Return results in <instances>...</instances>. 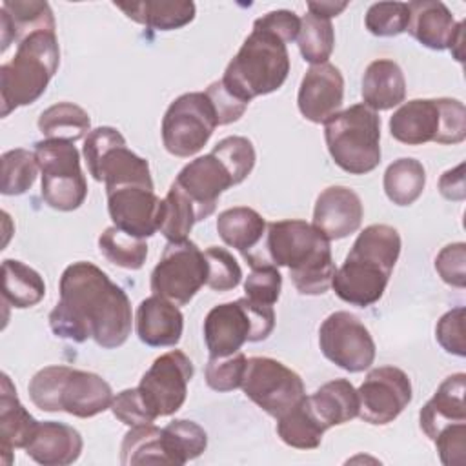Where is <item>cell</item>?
I'll return each mask as SVG.
<instances>
[{"label": "cell", "mask_w": 466, "mask_h": 466, "mask_svg": "<svg viewBox=\"0 0 466 466\" xmlns=\"http://www.w3.org/2000/svg\"><path fill=\"white\" fill-rule=\"evenodd\" d=\"M208 280V262L200 248L184 238L167 242L151 273V291L177 306H186Z\"/></svg>", "instance_id": "7c38bea8"}, {"label": "cell", "mask_w": 466, "mask_h": 466, "mask_svg": "<svg viewBox=\"0 0 466 466\" xmlns=\"http://www.w3.org/2000/svg\"><path fill=\"white\" fill-rule=\"evenodd\" d=\"M217 126V113L206 91L184 93L164 113V147L175 157L189 158L208 144Z\"/></svg>", "instance_id": "8fae6325"}, {"label": "cell", "mask_w": 466, "mask_h": 466, "mask_svg": "<svg viewBox=\"0 0 466 466\" xmlns=\"http://www.w3.org/2000/svg\"><path fill=\"white\" fill-rule=\"evenodd\" d=\"M211 153L229 171L235 186L248 178V175L253 171V166L257 160L255 147H253L251 140L246 137H238V135L226 137V138L218 140L213 146Z\"/></svg>", "instance_id": "b9f144b4"}, {"label": "cell", "mask_w": 466, "mask_h": 466, "mask_svg": "<svg viewBox=\"0 0 466 466\" xmlns=\"http://www.w3.org/2000/svg\"><path fill=\"white\" fill-rule=\"evenodd\" d=\"M38 129L46 138L75 144L91 131V118L80 106L73 102H58L40 113Z\"/></svg>", "instance_id": "836d02e7"}, {"label": "cell", "mask_w": 466, "mask_h": 466, "mask_svg": "<svg viewBox=\"0 0 466 466\" xmlns=\"http://www.w3.org/2000/svg\"><path fill=\"white\" fill-rule=\"evenodd\" d=\"M111 402L113 390L106 379L93 371L69 370L60 391V411L89 419L111 408Z\"/></svg>", "instance_id": "cb8c5ba5"}, {"label": "cell", "mask_w": 466, "mask_h": 466, "mask_svg": "<svg viewBox=\"0 0 466 466\" xmlns=\"http://www.w3.org/2000/svg\"><path fill=\"white\" fill-rule=\"evenodd\" d=\"M135 329L146 346H175L182 337L184 315L177 304L158 295H151L137 308Z\"/></svg>", "instance_id": "7402d4cb"}, {"label": "cell", "mask_w": 466, "mask_h": 466, "mask_svg": "<svg viewBox=\"0 0 466 466\" xmlns=\"http://www.w3.org/2000/svg\"><path fill=\"white\" fill-rule=\"evenodd\" d=\"M106 195L113 226L138 238L153 237L158 231L162 200L153 187L122 186L106 191Z\"/></svg>", "instance_id": "e0dca14e"}, {"label": "cell", "mask_w": 466, "mask_h": 466, "mask_svg": "<svg viewBox=\"0 0 466 466\" xmlns=\"http://www.w3.org/2000/svg\"><path fill=\"white\" fill-rule=\"evenodd\" d=\"M253 25L277 35L280 40L288 44L291 40H297V35L300 29V18L289 9H277L257 18Z\"/></svg>", "instance_id": "db71d44e"}, {"label": "cell", "mask_w": 466, "mask_h": 466, "mask_svg": "<svg viewBox=\"0 0 466 466\" xmlns=\"http://www.w3.org/2000/svg\"><path fill=\"white\" fill-rule=\"evenodd\" d=\"M322 355L335 366L360 373L375 360V342L368 328L350 311H335L319 328Z\"/></svg>", "instance_id": "9a60e30c"}, {"label": "cell", "mask_w": 466, "mask_h": 466, "mask_svg": "<svg viewBox=\"0 0 466 466\" xmlns=\"http://www.w3.org/2000/svg\"><path fill=\"white\" fill-rule=\"evenodd\" d=\"M60 66V47L53 31H36L16 44L15 56L0 66V115L36 102Z\"/></svg>", "instance_id": "5b68a950"}, {"label": "cell", "mask_w": 466, "mask_h": 466, "mask_svg": "<svg viewBox=\"0 0 466 466\" xmlns=\"http://www.w3.org/2000/svg\"><path fill=\"white\" fill-rule=\"evenodd\" d=\"M348 7V2H308V13L331 20Z\"/></svg>", "instance_id": "9f6ffc18"}, {"label": "cell", "mask_w": 466, "mask_h": 466, "mask_svg": "<svg viewBox=\"0 0 466 466\" xmlns=\"http://www.w3.org/2000/svg\"><path fill=\"white\" fill-rule=\"evenodd\" d=\"M255 266H284L302 295H322L331 288L335 264L329 240L306 220L288 218L269 222L258 251L244 258Z\"/></svg>", "instance_id": "7a4b0ae2"}, {"label": "cell", "mask_w": 466, "mask_h": 466, "mask_svg": "<svg viewBox=\"0 0 466 466\" xmlns=\"http://www.w3.org/2000/svg\"><path fill=\"white\" fill-rule=\"evenodd\" d=\"M115 7L126 13L133 22L158 31L184 27L195 18V4L189 0H146V2H115Z\"/></svg>", "instance_id": "f546056e"}, {"label": "cell", "mask_w": 466, "mask_h": 466, "mask_svg": "<svg viewBox=\"0 0 466 466\" xmlns=\"http://www.w3.org/2000/svg\"><path fill=\"white\" fill-rule=\"evenodd\" d=\"M344 100V78L337 66L326 62L311 66L300 80L297 104L300 115L313 122L324 124L339 111Z\"/></svg>", "instance_id": "d6986e66"}, {"label": "cell", "mask_w": 466, "mask_h": 466, "mask_svg": "<svg viewBox=\"0 0 466 466\" xmlns=\"http://www.w3.org/2000/svg\"><path fill=\"white\" fill-rule=\"evenodd\" d=\"M382 186L386 197L395 206H411L426 186L424 166L411 157L397 158L386 167Z\"/></svg>", "instance_id": "e575fe53"}, {"label": "cell", "mask_w": 466, "mask_h": 466, "mask_svg": "<svg viewBox=\"0 0 466 466\" xmlns=\"http://www.w3.org/2000/svg\"><path fill=\"white\" fill-rule=\"evenodd\" d=\"M464 317L466 309L462 306L446 311L435 328V339L441 348L457 357L466 355V342H464Z\"/></svg>", "instance_id": "c3c4849f"}, {"label": "cell", "mask_w": 466, "mask_h": 466, "mask_svg": "<svg viewBox=\"0 0 466 466\" xmlns=\"http://www.w3.org/2000/svg\"><path fill=\"white\" fill-rule=\"evenodd\" d=\"M410 20L406 31L424 47L433 51L450 49L464 20L457 22L446 4L439 0H413L408 2Z\"/></svg>", "instance_id": "44dd1931"}, {"label": "cell", "mask_w": 466, "mask_h": 466, "mask_svg": "<svg viewBox=\"0 0 466 466\" xmlns=\"http://www.w3.org/2000/svg\"><path fill=\"white\" fill-rule=\"evenodd\" d=\"M289 73L286 42L277 35L253 25L237 55L228 64L222 86L244 104L255 96L269 95L282 87Z\"/></svg>", "instance_id": "277c9868"}, {"label": "cell", "mask_w": 466, "mask_h": 466, "mask_svg": "<svg viewBox=\"0 0 466 466\" xmlns=\"http://www.w3.org/2000/svg\"><path fill=\"white\" fill-rule=\"evenodd\" d=\"M359 417L373 426L393 422L411 400V380L397 366L371 370L357 390Z\"/></svg>", "instance_id": "2e32d148"}, {"label": "cell", "mask_w": 466, "mask_h": 466, "mask_svg": "<svg viewBox=\"0 0 466 466\" xmlns=\"http://www.w3.org/2000/svg\"><path fill=\"white\" fill-rule=\"evenodd\" d=\"M329 430L313 410L309 397H304L289 411L277 419V435L297 450H315L320 446L324 431Z\"/></svg>", "instance_id": "4dcf8cb0"}, {"label": "cell", "mask_w": 466, "mask_h": 466, "mask_svg": "<svg viewBox=\"0 0 466 466\" xmlns=\"http://www.w3.org/2000/svg\"><path fill=\"white\" fill-rule=\"evenodd\" d=\"M240 388L251 402L275 419L306 397L300 375L271 357L248 359Z\"/></svg>", "instance_id": "4fadbf2b"}, {"label": "cell", "mask_w": 466, "mask_h": 466, "mask_svg": "<svg viewBox=\"0 0 466 466\" xmlns=\"http://www.w3.org/2000/svg\"><path fill=\"white\" fill-rule=\"evenodd\" d=\"M98 249L111 264L124 269H140L147 257L146 238L127 235L116 226H109L100 233Z\"/></svg>", "instance_id": "f35d334b"}, {"label": "cell", "mask_w": 466, "mask_h": 466, "mask_svg": "<svg viewBox=\"0 0 466 466\" xmlns=\"http://www.w3.org/2000/svg\"><path fill=\"white\" fill-rule=\"evenodd\" d=\"M2 277H4L2 297L13 308H18V309L33 308L46 295V284L42 275L20 260L5 258L2 262Z\"/></svg>", "instance_id": "d6a6232c"}, {"label": "cell", "mask_w": 466, "mask_h": 466, "mask_svg": "<svg viewBox=\"0 0 466 466\" xmlns=\"http://www.w3.org/2000/svg\"><path fill=\"white\" fill-rule=\"evenodd\" d=\"M275 328V311L248 297L211 308L204 319V342L209 357L240 351L244 342L266 340Z\"/></svg>", "instance_id": "ba28073f"}, {"label": "cell", "mask_w": 466, "mask_h": 466, "mask_svg": "<svg viewBox=\"0 0 466 466\" xmlns=\"http://www.w3.org/2000/svg\"><path fill=\"white\" fill-rule=\"evenodd\" d=\"M193 373L191 359L180 350H171L153 360L137 388L155 419L173 415L182 408Z\"/></svg>", "instance_id": "5bb4252c"}, {"label": "cell", "mask_w": 466, "mask_h": 466, "mask_svg": "<svg viewBox=\"0 0 466 466\" xmlns=\"http://www.w3.org/2000/svg\"><path fill=\"white\" fill-rule=\"evenodd\" d=\"M433 442L444 466H462L466 461V422H457L442 428L435 435Z\"/></svg>", "instance_id": "816d5d0a"}, {"label": "cell", "mask_w": 466, "mask_h": 466, "mask_svg": "<svg viewBox=\"0 0 466 466\" xmlns=\"http://www.w3.org/2000/svg\"><path fill=\"white\" fill-rule=\"evenodd\" d=\"M297 44L306 62L311 66L326 64L335 47V31L331 20L306 13L300 18Z\"/></svg>", "instance_id": "74e56055"}, {"label": "cell", "mask_w": 466, "mask_h": 466, "mask_svg": "<svg viewBox=\"0 0 466 466\" xmlns=\"http://www.w3.org/2000/svg\"><path fill=\"white\" fill-rule=\"evenodd\" d=\"M111 411L120 422H124L129 428L153 424L157 420L155 415L147 410L146 402L142 400L138 388H127L116 393V397H113L111 402Z\"/></svg>", "instance_id": "681fc988"}, {"label": "cell", "mask_w": 466, "mask_h": 466, "mask_svg": "<svg viewBox=\"0 0 466 466\" xmlns=\"http://www.w3.org/2000/svg\"><path fill=\"white\" fill-rule=\"evenodd\" d=\"M435 269L446 284L462 289L466 286V244L453 242L444 246L435 257Z\"/></svg>", "instance_id": "f907efd6"}, {"label": "cell", "mask_w": 466, "mask_h": 466, "mask_svg": "<svg viewBox=\"0 0 466 466\" xmlns=\"http://www.w3.org/2000/svg\"><path fill=\"white\" fill-rule=\"evenodd\" d=\"M208 262V280L206 284L213 291L235 289L242 280V269L237 258L224 248L209 246L204 251Z\"/></svg>", "instance_id": "bcb514c9"}, {"label": "cell", "mask_w": 466, "mask_h": 466, "mask_svg": "<svg viewBox=\"0 0 466 466\" xmlns=\"http://www.w3.org/2000/svg\"><path fill=\"white\" fill-rule=\"evenodd\" d=\"M60 300L49 313V326L60 339L100 348L122 346L131 335L133 313L126 291L98 266L78 260L60 277Z\"/></svg>", "instance_id": "6da1fadb"}, {"label": "cell", "mask_w": 466, "mask_h": 466, "mask_svg": "<svg viewBox=\"0 0 466 466\" xmlns=\"http://www.w3.org/2000/svg\"><path fill=\"white\" fill-rule=\"evenodd\" d=\"M280 289H282V275L277 269V266H271V264L251 268V273L244 280L246 297L258 304L273 306L280 297Z\"/></svg>", "instance_id": "7dc6e473"}, {"label": "cell", "mask_w": 466, "mask_h": 466, "mask_svg": "<svg viewBox=\"0 0 466 466\" xmlns=\"http://www.w3.org/2000/svg\"><path fill=\"white\" fill-rule=\"evenodd\" d=\"M439 191L444 198L461 202L466 198V187H464V164L444 171L439 178Z\"/></svg>", "instance_id": "11a10c76"}, {"label": "cell", "mask_w": 466, "mask_h": 466, "mask_svg": "<svg viewBox=\"0 0 466 466\" xmlns=\"http://www.w3.org/2000/svg\"><path fill=\"white\" fill-rule=\"evenodd\" d=\"M400 255V235L393 226L371 224L355 238L342 266L335 269L331 288L351 306L375 304L388 286Z\"/></svg>", "instance_id": "3957f363"}, {"label": "cell", "mask_w": 466, "mask_h": 466, "mask_svg": "<svg viewBox=\"0 0 466 466\" xmlns=\"http://www.w3.org/2000/svg\"><path fill=\"white\" fill-rule=\"evenodd\" d=\"M2 173H0V191L2 195L15 197L25 193L36 178L38 162L35 151L16 147L2 155Z\"/></svg>", "instance_id": "ab89813d"}, {"label": "cell", "mask_w": 466, "mask_h": 466, "mask_svg": "<svg viewBox=\"0 0 466 466\" xmlns=\"http://www.w3.org/2000/svg\"><path fill=\"white\" fill-rule=\"evenodd\" d=\"M173 184L193 204L197 211V222L208 218L215 211L218 197L235 186L229 171L211 151L186 164L178 171Z\"/></svg>", "instance_id": "ac0fdd59"}, {"label": "cell", "mask_w": 466, "mask_h": 466, "mask_svg": "<svg viewBox=\"0 0 466 466\" xmlns=\"http://www.w3.org/2000/svg\"><path fill=\"white\" fill-rule=\"evenodd\" d=\"M195 222H197V211L193 204L175 184H171L166 198L162 200L158 231L169 242H177V240L187 238Z\"/></svg>", "instance_id": "60d3db41"}, {"label": "cell", "mask_w": 466, "mask_h": 466, "mask_svg": "<svg viewBox=\"0 0 466 466\" xmlns=\"http://www.w3.org/2000/svg\"><path fill=\"white\" fill-rule=\"evenodd\" d=\"M309 402L328 428L359 417V393L348 379H335L322 384L309 395Z\"/></svg>", "instance_id": "1f68e13d"}, {"label": "cell", "mask_w": 466, "mask_h": 466, "mask_svg": "<svg viewBox=\"0 0 466 466\" xmlns=\"http://www.w3.org/2000/svg\"><path fill=\"white\" fill-rule=\"evenodd\" d=\"M206 95L209 96V100H211V104H213V107H215L218 126H226V124L237 122V120L244 115V111H246V107H248V104H244L242 100L235 98V96L222 86L220 80L211 82V84L208 86V89H206Z\"/></svg>", "instance_id": "f5cc1de1"}, {"label": "cell", "mask_w": 466, "mask_h": 466, "mask_svg": "<svg viewBox=\"0 0 466 466\" xmlns=\"http://www.w3.org/2000/svg\"><path fill=\"white\" fill-rule=\"evenodd\" d=\"M82 446L84 442L78 430L64 422L44 420L24 450L38 464L66 466L80 457Z\"/></svg>", "instance_id": "d4e9b609"}, {"label": "cell", "mask_w": 466, "mask_h": 466, "mask_svg": "<svg viewBox=\"0 0 466 466\" xmlns=\"http://www.w3.org/2000/svg\"><path fill=\"white\" fill-rule=\"evenodd\" d=\"M364 217L360 197L346 186L322 189L313 208V226L328 238L340 240L355 233Z\"/></svg>", "instance_id": "ffe728a7"}, {"label": "cell", "mask_w": 466, "mask_h": 466, "mask_svg": "<svg viewBox=\"0 0 466 466\" xmlns=\"http://www.w3.org/2000/svg\"><path fill=\"white\" fill-rule=\"evenodd\" d=\"M38 420L24 408L11 379L2 373L0 384V462H13V450L25 448L33 439Z\"/></svg>", "instance_id": "603a6c76"}, {"label": "cell", "mask_w": 466, "mask_h": 466, "mask_svg": "<svg viewBox=\"0 0 466 466\" xmlns=\"http://www.w3.org/2000/svg\"><path fill=\"white\" fill-rule=\"evenodd\" d=\"M268 224L258 211L248 206H235L218 213L217 233L218 237L242 257H249L260 249L266 237Z\"/></svg>", "instance_id": "f1b7e54d"}, {"label": "cell", "mask_w": 466, "mask_h": 466, "mask_svg": "<svg viewBox=\"0 0 466 466\" xmlns=\"http://www.w3.org/2000/svg\"><path fill=\"white\" fill-rule=\"evenodd\" d=\"M33 151L42 173L44 202L58 211L78 209L87 197V182L73 142L44 138L35 142Z\"/></svg>", "instance_id": "30bf717a"}, {"label": "cell", "mask_w": 466, "mask_h": 466, "mask_svg": "<svg viewBox=\"0 0 466 466\" xmlns=\"http://www.w3.org/2000/svg\"><path fill=\"white\" fill-rule=\"evenodd\" d=\"M248 359L242 351L226 357H209L204 375L206 384L215 391H233L242 386Z\"/></svg>", "instance_id": "f6af8a7d"}, {"label": "cell", "mask_w": 466, "mask_h": 466, "mask_svg": "<svg viewBox=\"0 0 466 466\" xmlns=\"http://www.w3.org/2000/svg\"><path fill=\"white\" fill-rule=\"evenodd\" d=\"M410 9L406 2H375L368 7L364 24L375 36H397L406 31Z\"/></svg>", "instance_id": "ee69618b"}, {"label": "cell", "mask_w": 466, "mask_h": 466, "mask_svg": "<svg viewBox=\"0 0 466 466\" xmlns=\"http://www.w3.org/2000/svg\"><path fill=\"white\" fill-rule=\"evenodd\" d=\"M333 162L350 175H366L380 164V116L366 104H353L324 122Z\"/></svg>", "instance_id": "8992f818"}, {"label": "cell", "mask_w": 466, "mask_h": 466, "mask_svg": "<svg viewBox=\"0 0 466 466\" xmlns=\"http://www.w3.org/2000/svg\"><path fill=\"white\" fill-rule=\"evenodd\" d=\"M120 462L124 466L169 464L162 446V430L155 424L133 426L120 444Z\"/></svg>", "instance_id": "8d00e7d4"}, {"label": "cell", "mask_w": 466, "mask_h": 466, "mask_svg": "<svg viewBox=\"0 0 466 466\" xmlns=\"http://www.w3.org/2000/svg\"><path fill=\"white\" fill-rule=\"evenodd\" d=\"M36 31L55 33L51 5L40 0H5L0 7L2 53L13 44L22 42Z\"/></svg>", "instance_id": "4316f807"}, {"label": "cell", "mask_w": 466, "mask_h": 466, "mask_svg": "<svg viewBox=\"0 0 466 466\" xmlns=\"http://www.w3.org/2000/svg\"><path fill=\"white\" fill-rule=\"evenodd\" d=\"M69 366H46L29 380L27 391L33 404L42 411H60V391L69 373Z\"/></svg>", "instance_id": "7bdbcfd3"}, {"label": "cell", "mask_w": 466, "mask_h": 466, "mask_svg": "<svg viewBox=\"0 0 466 466\" xmlns=\"http://www.w3.org/2000/svg\"><path fill=\"white\" fill-rule=\"evenodd\" d=\"M464 382L466 375L462 371L446 377L433 393V397L422 406L419 413V424L426 437H430L431 441L442 428L457 422H466Z\"/></svg>", "instance_id": "484cf974"}, {"label": "cell", "mask_w": 466, "mask_h": 466, "mask_svg": "<svg viewBox=\"0 0 466 466\" xmlns=\"http://www.w3.org/2000/svg\"><path fill=\"white\" fill-rule=\"evenodd\" d=\"M84 158L91 177L104 182L106 191L122 186L153 187L149 164L126 146L122 133L109 126L95 127L84 138Z\"/></svg>", "instance_id": "9c48e42d"}, {"label": "cell", "mask_w": 466, "mask_h": 466, "mask_svg": "<svg viewBox=\"0 0 466 466\" xmlns=\"http://www.w3.org/2000/svg\"><path fill=\"white\" fill-rule=\"evenodd\" d=\"M362 104L373 111H388L406 98V78L400 66L390 58L373 60L362 75Z\"/></svg>", "instance_id": "83f0119b"}, {"label": "cell", "mask_w": 466, "mask_h": 466, "mask_svg": "<svg viewBox=\"0 0 466 466\" xmlns=\"http://www.w3.org/2000/svg\"><path fill=\"white\" fill-rule=\"evenodd\" d=\"M162 446L169 464H186L208 448V433L195 420L175 419L162 428Z\"/></svg>", "instance_id": "d590c367"}, {"label": "cell", "mask_w": 466, "mask_h": 466, "mask_svg": "<svg viewBox=\"0 0 466 466\" xmlns=\"http://www.w3.org/2000/svg\"><path fill=\"white\" fill-rule=\"evenodd\" d=\"M390 135L406 146L461 144L466 138V109L457 98H415L390 118Z\"/></svg>", "instance_id": "52a82bcc"}]
</instances>
